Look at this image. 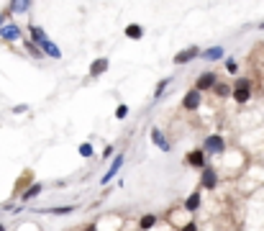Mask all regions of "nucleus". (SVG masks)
I'll list each match as a JSON object with an SVG mask.
<instances>
[{"label":"nucleus","mask_w":264,"mask_h":231,"mask_svg":"<svg viewBox=\"0 0 264 231\" xmlns=\"http://www.w3.org/2000/svg\"><path fill=\"white\" fill-rule=\"evenodd\" d=\"M203 152H205V154H223V152H226V142H223V136H221V134H211V136H205V142H203Z\"/></svg>","instance_id":"f257e3e1"},{"label":"nucleus","mask_w":264,"mask_h":231,"mask_svg":"<svg viewBox=\"0 0 264 231\" xmlns=\"http://www.w3.org/2000/svg\"><path fill=\"white\" fill-rule=\"evenodd\" d=\"M185 165L187 167H195V170H205V167H208V154H205L203 152V149H195V152H190L187 157H185Z\"/></svg>","instance_id":"f03ea898"},{"label":"nucleus","mask_w":264,"mask_h":231,"mask_svg":"<svg viewBox=\"0 0 264 231\" xmlns=\"http://www.w3.org/2000/svg\"><path fill=\"white\" fill-rule=\"evenodd\" d=\"M203 106V92L200 90H187L185 92V98H182V108H185V111H198Z\"/></svg>","instance_id":"7ed1b4c3"},{"label":"nucleus","mask_w":264,"mask_h":231,"mask_svg":"<svg viewBox=\"0 0 264 231\" xmlns=\"http://www.w3.org/2000/svg\"><path fill=\"white\" fill-rule=\"evenodd\" d=\"M215 85H218V75L215 72H200L198 80H195V90H200V92L213 90Z\"/></svg>","instance_id":"20e7f679"},{"label":"nucleus","mask_w":264,"mask_h":231,"mask_svg":"<svg viewBox=\"0 0 264 231\" xmlns=\"http://www.w3.org/2000/svg\"><path fill=\"white\" fill-rule=\"evenodd\" d=\"M0 39L3 41H18V39H24V29L18 26V23H5L3 29H0Z\"/></svg>","instance_id":"39448f33"},{"label":"nucleus","mask_w":264,"mask_h":231,"mask_svg":"<svg viewBox=\"0 0 264 231\" xmlns=\"http://www.w3.org/2000/svg\"><path fill=\"white\" fill-rule=\"evenodd\" d=\"M200 188H203V190H215V188H218V172H215L211 165L200 172Z\"/></svg>","instance_id":"423d86ee"},{"label":"nucleus","mask_w":264,"mask_h":231,"mask_svg":"<svg viewBox=\"0 0 264 231\" xmlns=\"http://www.w3.org/2000/svg\"><path fill=\"white\" fill-rule=\"evenodd\" d=\"M123 159H126V154H116V157H113V162H110V167L106 170V175L100 177V185H108V182H110L113 177L118 175V172H121V167H123Z\"/></svg>","instance_id":"0eeeda50"},{"label":"nucleus","mask_w":264,"mask_h":231,"mask_svg":"<svg viewBox=\"0 0 264 231\" xmlns=\"http://www.w3.org/2000/svg\"><path fill=\"white\" fill-rule=\"evenodd\" d=\"M200 54H203V49H198V46H187V49H182L180 54H175V59H172V62L180 67V64H187L192 59H198Z\"/></svg>","instance_id":"6e6552de"},{"label":"nucleus","mask_w":264,"mask_h":231,"mask_svg":"<svg viewBox=\"0 0 264 231\" xmlns=\"http://www.w3.org/2000/svg\"><path fill=\"white\" fill-rule=\"evenodd\" d=\"M39 46V49H41V54L44 57H49V59H62V49H59V46H56L52 39H44L41 44H36Z\"/></svg>","instance_id":"1a4fd4ad"},{"label":"nucleus","mask_w":264,"mask_h":231,"mask_svg":"<svg viewBox=\"0 0 264 231\" xmlns=\"http://www.w3.org/2000/svg\"><path fill=\"white\" fill-rule=\"evenodd\" d=\"M152 144H154V146L159 149V152H164V154H167V152H172V144L167 142V136H164L162 131H159L157 126L152 129Z\"/></svg>","instance_id":"9d476101"},{"label":"nucleus","mask_w":264,"mask_h":231,"mask_svg":"<svg viewBox=\"0 0 264 231\" xmlns=\"http://www.w3.org/2000/svg\"><path fill=\"white\" fill-rule=\"evenodd\" d=\"M41 190H44V185H41V182H31L28 188H26L24 193H21V205H26L28 201L39 198V195H41Z\"/></svg>","instance_id":"9b49d317"},{"label":"nucleus","mask_w":264,"mask_h":231,"mask_svg":"<svg viewBox=\"0 0 264 231\" xmlns=\"http://www.w3.org/2000/svg\"><path fill=\"white\" fill-rule=\"evenodd\" d=\"M108 57H98V59H93V64H90V77H100V75H106L108 72Z\"/></svg>","instance_id":"f8f14e48"},{"label":"nucleus","mask_w":264,"mask_h":231,"mask_svg":"<svg viewBox=\"0 0 264 231\" xmlns=\"http://www.w3.org/2000/svg\"><path fill=\"white\" fill-rule=\"evenodd\" d=\"M182 205H185V211H187V213H195V211H200V205H203V195H200V190L190 193Z\"/></svg>","instance_id":"ddd939ff"},{"label":"nucleus","mask_w":264,"mask_h":231,"mask_svg":"<svg viewBox=\"0 0 264 231\" xmlns=\"http://www.w3.org/2000/svg\"><path fill=\"white\" fill-rule=\"evenodd\" d=\"M223 54H226L223 46H208V49H203L200 59H205V62H218V59H223Z\"/></svg>","instance_id":"4468645a"},{"label":"nucleus","mask_w":264,"mask_h":231,"mask_svg":"<svg viewBox=\"0 0 264 231\" xmlns=\"http://www.w3.org/2000/svg\"><path fill=\"white\" fill-rule=\"evenodd\" d=\"M41 213H47V216H70V213H75V205H56V208H41Z\"/></svg>","instance_id":"2eb2a0df"},{"label":"nucleus","mask_w":264,"mask_h":231,"mask_svg":"<svg viewBox=\"0 0 264 231\" xmlns=\"http://www.w3.org/2000/svg\"><path fill=\"white\" fill-rule=\"evenodd\" d=\"M123 33H126V36H129L131 41H139V39L144 36V29H141V23H129Z\"/></svg>","instance_id":"dca6fc26"},{"label":"nucleus","mask_w":264,"mask_h":231,"mask_svg":"<svg viewBox=\"0 0 264 231\" xmlns=\"http://www.w3.org/2000/svg\"><path fill=\"white\" fill-rule=\"evenodd\" d=\"M238 106H244V103H249L251 98V87H234V95H231Z\"/></svg>","instance_id":"f3484780"},{"label":"nucleus","mask_w":264,"mask_h":231,"mask_svg":"<svg viewBox=\"0 0 264 231\" xmlns=\"http://www.w3.org/2000/svg\"><path fill=\"white\" fill-rule=\"evenodd\" d=\"M157 221H159V218H157L154 213H144V216L139 218V229H141V231H152V229L157 226Z\"/></svg>","instance_id":"a211bd4d"},{"label":"nucleus","mask_w":264,"mask_h":231,"mask_svg":"<svg viewBox=\"0 0 264 231\" xmlns=\"http://www.w3.org/2000/svg\"><path fill=\"white\" fill-rule=\"evenodd\" d=\"M28 33H31V41H33V44H41L44 39H49L47 31H44L41 26H36V23H31V26H28Z\"/></svg>","instance_id":"6ab92c4d"},{"label":"nucleus","mask_w":264,"mask_h":231,"mask_svg":"<svg viewBox=\"0 0 264 231\" xmlns=\"http://www.w3.org/2000/svg\"><path fill=\"white\" fill-rule=\"evenodd\" d=\"M31 3L33 0H10V13H26V10L31 8Z\"/></svg>","instance_id":"aec40b11"},{"label":"nucleus","mask_w":264,"mask_h":231,"mask_svg":"<svg viewBox=\"0 0 264 231\" xmlns=\"http://www.w3.org/2000/svg\"><path fill=\"white\" fill-rule=\"evenodd\" d=\"M213 92L218 98H228V95H234V87L228 85V83H218L215 87H213Z\"/></svg>","instance_id":"412c9836"},{"label":"nucleus","mask_w":264,"mask_h":231,"mask_svg":"<svg viewBox=\"0 0 264 231\" xmlns=\"http://www.w3.org/2000/svg\"><path fill=\"white\" fill-rule=\"evenodd\" d=\"M169 83H172V77H164V80H159V83H157V87H154V100H159V98L164 95V90L169 87Z\"/></svg>","instance_id":"4be33fe9"},{"label":"nucleus","mask_w":264,"mask_h":231,"mask_svg":"<svg viewBox=\"0 0 264 231\" xmlns=\"http://www.w3.org/2000/svg\"><path fill=\"white\" fill-rule=\"evenodd\" d=\"M24 46H26V49H28V54L33 57V59H44V54H41V49H39V46L33 44L31 39H24Z\"/></svg>","instance_id":"5701e85b"},{"label":"nucleus","mask_w":264,"mask_h":231,"mask_svg":"<svg viewBox=\"0 0 264 231\" xmlns=\"http://www.w3.org/2000/svg\"><path fill=\"white\" fill-rule=\"evenodd\" d=\"M77 152H79V157H85V159L95 154V152H93V144H90V142H82V144L77 146Z\"/></svg>","instance_id":"b1692460"},{"label":"nucleus","mask_w":264,"mask_h":231,"mask_svg":"<svg viewBox=\"0 0 264 231\" xmlns=\"http://www.w3.org/2000/svg\"><path fill=\"white\" fill-rule=\"evenodd\" d=\"M234 87H251V80L249 77H238L236 83H234Z\"/></svg>","instance_id":"393cba45"},{"label":"nucleus","mask_w":264,"mask_h":231,"mask_svg":"<svg viewBox=\"0 0 264 231\" xmlns=\"http://www.w3.org/2000/svg\"><path fill=\"white\" fill-rule=\"evenodd\" d=\"M126 116H129V106H118V108H116V118H121V121H123Z\"/></svg>","instance_id":"a878e982"},{"label":"nucleus","mask_w":264,"mask_h":231,"mask_svg":"<svg viewBox=\"0 0 264 231\" xmlns=\"http://www.w3.org/2000/svg\"><path fill=\"white\" fill-rule=\"evenodd\" d=\"M226 69H228V72H231V75H236V69H238V64H236L234 59H226Z\"/></svg>","instance_id":"bb28decb"},{"label":"nucleus","mask_w":264,"mask_h":231,"mask_svg":"<svg viewBox=\"0 0 264 231\" xmlns=\"http://www.w3.org/2000/svg\"><path fill=\"white\" fill-rule=\"evenodd\" d=\"M8 18H10V10H3V13H0V29L8 23Z\"/></svg>","instance_id":"cd10ccee"},{"label":"nucleus","mask_w":264,"mask_h":231,"mask_svg":"<svg viewBox=\"0 0 264 231\" xmlns=\"http://www.w3.org/2000/svg\"><path fill=\"white\" fill-rule=\"evenodd\" d=\"M182 231H198V224H195V221H190V224H185V226H182Z\"/></svg>","instance_id":"c85d7f7f"},{"label":"nucleus","mask_w":264,"mask_h":231,"mask_svg":"<svg viewBox=\"0 0 264 231\" xmlns=\"http://www.w3.org/2000/svg\"><path fill=\"white\" fill-rule=\"evenodd\" d=\"M113 152H116L113 146H106V149H103V157H106V159H110V157H113Z\"/></svg>","instance_id":"c756f323"},{"label":"nucleus","mask_w":264,"mask_h":231,"mask_svg":"<svg viewBox=\"0 0 264 231\" xmlns=\"http://www.w3.org/2000/svg\"><path fill=\"white\" fill-rule=\"evenodd\" d=\"M26 111H28L26 103H24V106H13V113H26Z\"/></svg>","instance_id":"7c9ffc66"},{"label":"nucleus","mask_w":264,"mask_h":231,"mask_svg":"<svg viewBox=\"0 0 264 231\" xmlns=\"http://www.w3.org/2000/svg\"><path fill=\"white\" fill-rule=\"evenodd\" d=\"M0 231H5V224H0Z\"/></svg>","instance_id":"2f4dec72"},{"label":"nucleus","mask_w":264,"mask_h":231,"mask_svg":"<svg viewBox=\"0 0 264 231\" xmlns=\"http://www.w3.org/2000/svg\"><path fill=\"white\" fill-rule=\"evenodd\" d=\"M87 231H95V226H87Z\"/></svg>","instance_id":"473e14b6"},{"label":"nucleus","mask_w":264,"mask_h":231,"mask_svg":"<svg viewBox=\"0 0 264 231\" xmlns=\"http://www.w3.org/2000/svg\"><path fill=\"white\" fill-rule=\"evenodd\" d=\"M259 29H264V21H262V23H259Z\"/></svg>","instance_id":"72a5a7b5"}]
</instances>
